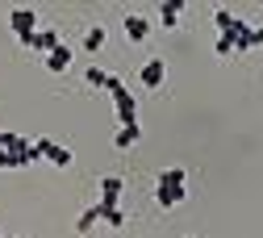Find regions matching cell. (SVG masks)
Listing matches in <instances>:
<instances>
[{"mask_svg": "<svg viewBox=\"0 0 263 238\" xmlns=\"http://www.w3.org/2000/svg\"><path fill=\"white\" fill-rule=\"evenodd\" d=\"M180 13H184V0H163L159 5V25L163 29H180Z\"/></svg>", "mask_w": 263, "mask_h": 238, "instance_id": "11", "label": "cell"}, {"mask_svg": "<svg viewBox=\"0 0 263 238\" xmlns=\"http://www.w3.org/2000/svg\"><path fill=\"white\" fill-rule=\"evenodd\" d=\"M105 92H109L113 109H117V121H121V125H138V96L129 92L117 76H109V80H105Z\"/></svg>", "mask_w": 263, "mask_h": 238, "instance_id": "3", "label": "cell"}, {"mask_svg": "<svg viewBox=\"0 0 263 238\" xmlns=\"http://www.w3.org/2000/svg\"><path fill=\"white\" fill-rule=\"evenodd\" d=\"M213 25H217L221 38L234 42V54H247V50L263 46V25H247L242 17H234L230 9H217V13H213Z\"/></svg>", "mask_w": 263, "mask_h": 238, "instance_id": "1", "label": "cell"}, {"mask_svg": "<svg viewBox=\"0 0 263 238\" xmlns=\"http://www.w3.org/2000/svg\"><path fill=\"white\" fill-rule=\"evenodd\" d=\"M38 163L34 142H25L17 130H0V172H17V167Z\"/></svg>", "mask_w": 263, "mask_h": 238, "instance_id": "2", "label": "cell"}, {"mask_svg": "<svg viewBox=\"0 0 263 238\" xmlns=\"http://www.w3.org/2000/svg\"><path fill=\"white\" fill-rule=\"evenodd\" d=\"M71 59H76V50L59 42V46H54V50H50V54H46L42 63H46V71H54V76H63V71H67V67H71Z\"/></svg>", "mask_w": 263, "mask_h": 238, "instance_id": "10", "label": "cell"}, {"mask_svg": "<svg viewBox=\"0 0 263 238\" xmlns=\"http://www.w3.org/2000/svg\"><path fill=\"white\" fill-rule=\"evenodd\" d=\"M96 226H101V205H88L80 213V222H76V234H92Z\"/></svg>", "mask_w": 263, "mask_h": 238, "instance_id": "16", "label": "cell"}, {"mask_svg": "<svg viewBox=\"0 0 263 238\" xmlns=\"http://www.w3.org/2000/svg\"><path fill=\"white\" fill-rule=\"evenodd\" d=\"M105 38H109L105 25H88V29H84V50H88V54H101V50H105Z\"/></svg>", "mask_w": 263, "mask_h": 238, "instance_id": "14", "label": "cell"}, {"mask_svg": "<svg viewBox=\"0 0 263 238\" xmlns=\"http://www.w3.org/2000/svg\"><path fill=\"white\" fill-rule=\"evenodd\" d=\"M21 238H29V234H21Z\"/></svg>", "mask_w": 263, "mask_h": 238, "instance_id": "20", "label": "cell"}, {"mask_svg": "<svg viewBox=\"0 0 263 238\" xmlns=\"http://www.w3.org/2000/svg\"><path fill=\"white\" fill-rule=\"evenodd\" d=\"M121 29H125V38H129V42H146L155 25H151V21L142 17V13H125V21H121Z\"/></svg>", "mask_w": 263, "mask_h": 238, "instance_id": "9", "label": "cell"}, {"mask_svg": "<svg viewBox=\"0 0 263 238\" xmlns=\"http://www.w3.org/2000/svg\"><path fill=\"white\" fill-rule=\"evenodd\" d=\"M84 80H88V88H105L109 71H101V67H88V71H84Z\"/></svg>", "mask_w": 263, "mask_h": 238, "instance_id": "18", "label": "cell"}, {"mask_svg": "<svg viewBox=\"0 0 263 238\" xmlns=\"http://www.w3.org/2000/svg\"><path fill=\"white\" fill-rule=\"evenodd\" d=\"M121 192H125V180L121 176H105L101 180V200H96V205L101 209H121Z\"/></svg>", "mask_w": 263, "mask_h": 238, "instance_id": "7", "label": "cell"}, {"mask_svg": "<svg viewBox=\"0 0 263 238\" xmlns=\"http://www.w3.org/2000/svg\"><path fill=\"white\" fill-rule=\"evenodd\" d=\"M155 184L159 188H188V172H184V167H163Z\"/></svg>", "mask_w": 263, "mask_h": 238, "instance_id": "13", "label": "cell"}, {"mask_svg": "<svg viewBox=\"0 0 263 238\" xmlns=\"http://www.w3.org/2000/svg\"><path fill=\"white\" fill-rule=\"evenodd\" d=\"M184 196H188V188H159V184H155V205H159V209L184 205Z\"/></svg>", "mask_w": 263, "mask_h": 238, "instance_id": "12", "label": "cell"}, {"mask_svg": "<svg viewBox=\"0 0 263 238\" xmlns=\"http://www.w3.org/2000/svg\"><path fill=\"white\" fill-rule=\"evenodd\" d=\"M188 238H192V234H188Z\"/></svg>", "mask_w": 263, "mask_h": 238, "instance_id": "21", "label": "cell"}, {"mask_svg": "<svg viewBox=\"0 0 263 238\" xmlns=\"http://www.w3.org/2000/svg\"><path fill=\"white\" fill-rule=\"evenodd\" d=\"M101 222H105L109 230H121V226H125V209H101Z\"/></svg>", "mask_w": 263, "mask_h": 238, "instance_id": "17", "label": "cell"}, {"mask_svg": "<svg viewBox=\"0 0 263 238\" xmlns=\"http://www.w3.org/2000/svg\"><path fill=\"white\" fill-rule=\"evenodd\" d=\"M9 29H13V38L25 46V42L38 33V13H34V9H13V13H9Z\"/></svg>", "mask_w": 263, "mask_h": 238, "instance_id": "4", "label": "cell"}, {"mask_svg": "<svg viewBox=\"0 0 263 238\" xmlns=\"http://www.w3.org/2000/svg\"><path fill=\"white\" fill-rule=\"evenodd\" d=\"M138 138H142V125H121V130L113 134V147H117V151H129Z\"/></svg>", "mask_w": 263, "mask_h": 238, "instance_id": "15", "label": "cell"}, {"mask_svg": "<svg viewBox=\"0 0 263 238\" xmlns=\"http://www.w3.org/2000/svg\"><path fill=\"white\" fill-rule=\"evenodd\" d=\"M138 80H142L146 92H159L163 80H167V63H163V59H146V63H142V71H138Z\"/></svg>", "mask_w": 263, "mask_h": 238, "instance_id": "6", "label": "cell"}, {"mask_svg": "<svg viewBox=\"0 0 263 238\" xmlns=\"http://www.w3.org/2000/svg\"><path fill=\"white\" fill-rule=\"evenodd\" d=\"M34 155H38V159H46L50 167H71V159H76L67 147H59L54 138H38V142H34Z\"/></svg>", "mask_w": 263, "mask_h": 238, "instance_id": "5", "label": "cell"}, {"mask_svg": "<svg viewBox=\"0 0 263 238\" xmlns=\"http://www.w3.org/2000/svg\"><path fill=\"white\" fill-rule=\"evenodd\" d=\"M221 59H230V54H234V42H230V38H221V33H217V46H213Z\"/></svg>", "mask_w": 263, "mask_h": 238, "instance_id": "19", "label": "cell"}, {"mask_svg": "<svg viewBox=\"0 0 263 238\" xmlns=\"http://www.w3.org/2000/svg\"><path fill=\"white\" fill-rule=\"evenodd\" d=\"M54 46H59V29L54 25H38V33L25 42V50H34V54H50Z\"/></svg>", "mask_w": 263, "mask_h": 238, "instance_id": "8", "label": "cell"}]
</instances>
